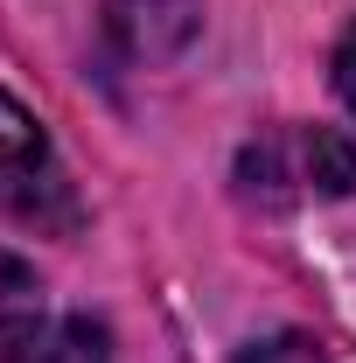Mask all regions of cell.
I'll return each instance as SVG.
<instances>
[{"label":"cell","instance_id":"cell-1","mask_svg":"<svg viewBox=\"0 0 356 363\" xmlns=\"http://www.w3.org/2000/svg\"><path fill=\"white\" fill-rule=\"evenodd\" d=\"M245 196L259 203H308V196H350L356 189V140L335 126H272L238 161Z\"/></svg>","mask_w":356,"mask_h":363},{"label":"cell","instance_id":"cell-2","mask_svg":"<svg viewBox=\"0 0 356 363\" xmlns=\"http://www.w3.org/2000/svg\"><path fill=\"white\" fill-rule=\"evenodd\" d=\"M0 210L21 217V224H35V230H77V217H84L77 189H70L56 147H49V133L35 126V112L14 105L7 91H0Z\"/></svg>","mask_w":356,"mask_h":363},{"label":"cell","instance_id":"cell-3","mask_svg":"<svg viewBox=\"0 0 356 363\" xmlns=\"http://www.w3.org/2000/svg\"><path fill=\"white\" fill-rule=\"evenodd\" d=\"M196 21H203L196 0H112V35L126 43V56H147V63L175 56L196 35Z\"/></svg>","mask_w":356,"mask_h":363},{"label":"cell","instance_id":"cell-4","mask_svg":"<svg viewBox=\"0 0 356 363\" xmlns=\"http://www.w3.org/2000/svg\"><path fill=\"white\" fill-rule=\"evenodd\" d=\"M7 363H119L112 357V335H105V321L91 315H63V321H35L14 350H7Z\"/></svg>","mask_w":356,"mask_h":363},{"label":"cell","instance_id":"cell-5","mask_svg":"<svg viewBox=\"0 0 356 363\" xmlns=\"http://www.w3.org/2000/svg\"><path fill=\"white\" fill-rule=\"evenodd\" d=\"M35 321H43V279L28 259L0 252V350H14Z\"/></svg>","mask_w":356,"mask_h":363},{"label":"cell","instance_id":"cell-6","mask_svg":"<svg viewBox=\"0 0 356 363\" xmlns=\"http://www.w3.org/2000/svg\"><path fill=\"white\" fill-rule=\"evenodd\" d=\"M238 363H328V357H321V342H308V335H266V342H252Z\"/></svg>","mask_w":356,"mask_h":363},{"label":"cell","instance_id":"cell-7","mask_svg":"<svg viewBox=\"0 0 356 363\" xmlns=\"http://www.w3.org/2000/svg\"><path fill=\"white\" fill-rule=\"evenodd\" d=\"M335 91H343V105L356 112V21L343 28V43H335Z\"/></svg>","mask_w":356,"mask_h":363}]
</instances>
